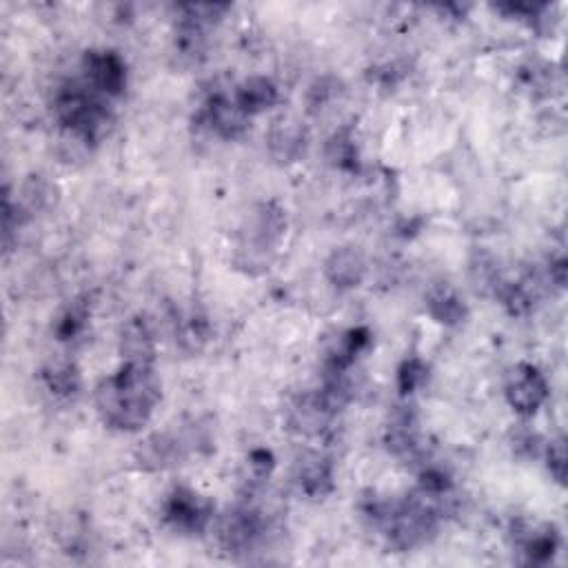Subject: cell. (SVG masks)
<instances>
[{"label": "cell", "instance_id": "6da1fadb", "mask_svg": "<svg viewBox=\"0 0 568 568\" xmlns=\"http://www.w3.org/2000/svg\"><path fill=\"white\" fill-rule=\"evenodd\" d=\"M163 384L154 367L127 365L100 380L96 387V409L103 424L118 434H135L145 426L158 402Z\"/></svg>", "mask_w": 568, "mask_h": 568}, {"label": "cell", "instance_id": "7a4b0ae2", "mask_svg": "<svg viewBox=\"0 0 568 568\" xmlns=\"http://www.w3.org/2000/svg\"><path fill=\"white\" fill-rule=\"evenodd\" d=\"M287 209L275 200L258 202L238 229L232 256L234 267L249 277L269 273L277 258L280 245L287 236Z\"/></svg>", "mask_w": 568, "mask_h": 568}, {"label": "cell", "instance_id": "3957f363", "mask_svg": "<svg viewBox=\"0 0 568 568\" xmlns=\"http://www.w3.org/2000/svg\"><path fill=\"white\" fill-rule=\"evenodd\" d=\"M54 116L58 125L83 145H98L114 122L107 98L96 94L87 83L69 81L54 96Z\"/></svg>", "mask_w": 568, "mask_h": 568}, {"label": "cell", "instance_id": "277c9868", "mask_svg": "<svg viewBox=\"0 0 568 568\" xmlns=\"http://www.w3.org/2000/svg\"><path fill=\"white\" fill-rule=\"evenodd\" d=\"M204 445H211V436H204L200 426L189 431H156L140 440L133 449V462L145 473H163L178 466L189 453L200 451Z\"/></svg>", "mask_w": 568, "mask_h": 568}, {"label": "cell", "instance_id": "5b68a950", "mask_svg": "<svg viewBox=\"0 0 568 568\" xmlns=\"http://www.w3.org/2000/svg\"><path fill=\"white\" fill-rule=\"evenodd\" d=\"M267 535V520L253 500H242L218 522V546L229 557H242L256 551Z\"/></svg>", "mask_w": 568, "mask_h": 568}, {"label": "cell", "instance_id": "8992f818", "mask_svg": "<svg viewBox=\"0 0 568 568\" xmlns=\"http://www.w3.org/2000/svg\"><path fill=\"white\" fill-rule=\"evenodd\" d=\"M213 513L216 507L209 497L189 486H176L163 505L165 524L187 537L202 535L211 526Z\"/></svg>", "mask_w": 568, "mask_h": 568}, {"label": "cell", "instance_id": "52a82bcc", "mask_svg": "<svg viewBox=\"0 0 568 568\" xmlns=\"http://www.w3.org/2000/svg\"><path fill=\"white\" fill-rule=\"evenodd\" d=\"M335 417L338 413L327 404L320 389H316L305 391L289 402L287 413H284V424H287V429L294 436L311 440L324 436L331 429Z\"/></svg>", "mask_w": 568, "mask_h": 568}, {"label": "cell", "instance_id": "ba28073f", "mask_svg": "<svg viewBox=\"0 0 568 568\" xmlns=\"http://www.w3.org/2000/svg\"><path fill=\"white\" fill-rule=\"evenodd\" d=\"M249 116L240 109L234 94L213 92L198 111V122L221 140H240L249 131Z\"/></svg>", "mask_w": 568, "mask_h": 568}, {"label": "cell", "instance_id": "9c48e42d", "mask_svg": "<svg viewBox=\"0 0 568 568\" xmlns=\"http://www.w3.org/2000/svg\"><path fill=\"white\" fill-rule=\"evenodd\" d=\"M85 83L103 98H120L127 90V62L118 51L92 49L83 56Z\"/></svg>", "mask_w": 568, "mask_h": 568}, {"label": "cell", "instance_id": "30bf717a", "mask_svg": "<svg viewBox=\"0 0 568 568\" xmlns=\"http://www.w3.org/2000/svg\"><path fill=\"white\" fill-rule=\"evenodd\" d=\"M551 395V387L540 367L520 363L507 382V402L522 417H533Z\"/></svg>", "mask_w": 568, "mask_h": 568}, {"label": "cell", "instance_id": "8fae6325", "mask_svg": "<svg viewBox=\"0 0 568 568\" xmlns=\"http://www.w3.org/2000/svg\"><path fill=\"white\" fill-rule=\"evenodd\" d=\"M309 129L303 120L284 116L267 131V152L277 167H292L307 156Z\"/></svg>", "mask_w": 568, "mask_h": 568}, {"label": "cell", "instance_id": "7c38bea8", "mask_svg": "<svg viewBox=\"0 0 568 568\" xmlns=\"http://www.w3.org/2000/svg\"><path fill=\"white\" fill-rule=\"evenodd\" d=\"M294 480L298 490L309 500H327L335 490V464L327 453L307 449L296 458Z\"/></svg>", "mask_w": 568, "mask_h": 568}, {"label": "cell", "instance_id": "4fadbf2b", "mask_svg": "<svg viewBox=\"0 0 568 568\" xmlns=\"http://www.w3.org/2000/svg\"><path fill=\"white\" fill-rule=\"evenodd\" d=\"M324 277L338 292H353L358 289L369 273V260L363 247L358 245H342L335 247L324 264Z\"/></svg>", "mask_w": 568, "mask_h": 568}, {"label": "cell", "instance_id": "5bb4252c", "mask_svg": "<svg viewBox=\"0 0 568 568\" xmlns=\"http://www.w3.org/2000/svg\"><path fill=\"white\" fill-rule=\"evenodd\" d=\"M513 544L520 551L524 564L546 566L555 559L561 546V537L553 524L520 522L513 526Z\"/></svg>", "mask_w": 568, "mask_h": 568}, {"label": "cell", "instance_id": "9a60e30c", "mask_svg": "<svg viewBox=\"0 0 568 568\" xmlns=\"http://www.w3.org/2000/svg\"><path fill=\"white\" fill-rule=\"evenodd\" d=\"M120 355L127 365H156V333L147 316H131L120 329Z\"/></svg>", "mask_w": 568, "mask_h": 568}, {"label": "cell", "instance_id": "2e32d148", "mask_svg": "<svg viewBox=\"0 0 568 568\" xmlns=\"http://www.w3.org/2000/svg\"><path fill=\"white\" fill-rule=\"evenodd\" d=\"M387 451L395 458H415L419 451V422L413 406H398L384 429Z\"/></svg>", "mask_w": 568, "mask_h": 568}, {"label": "cell", "instance_id": "e0dca14e", "mask_svg": "<svg viewBox=\"0 0 568 568\" xmlns=\"http://www.w3.org/2000/svg\"><path fill=\"white\" fill-rule=\"evenodd\" d=\"M371 346V331L367 327H353L331 344L324 355V374H348L360 355Z\"/></svg>", "mask_w": 568, "mask_h": 568}, {"label": "cell", "instance_id": "ac0fdd59", "mask_svg": "<svg viewBox=\"0 0 568 568\" xmlns=\"http://www.w3.org/2000/svg\"><path fill=\"white\" fill-rule=\"evenodd\" d=\"M424 307L438 324L442 327H460L469 318V307L460 292L449 282H438L426 292Z\"/></svg>", "mask_w": 568, "mask_h": 568}, {"label": "cell", "instance_id": "d6986e66", "mask_svg": "<svg viewBox=\"0 0 568 568\" xmlns=\"http://www.w3.org/2000/svg\"><path fill=\"white\" fill-rule=\"evenodd\" d=\"M324 158L333 169L342 174H360V147L351 127H340L329 135L324 145Z\"/></svg>", "mask_w": 568, "mask_h": 568}, {"label": "cell", "instance_id": "ffe728a7", "mask_svg": "<svg viewBox=\"0 0 568 568\" xmlns=\"http://www.w3.org/2000/svg\"><path fill=\"white\" fill-rule=\"evenodd\" d=\"M469 280L473 292L484 298H495L497 289L502 287L505 277L500 271V262H497V258L488 249H473L469 258Z\"/></svg>", "mask_w": 568, "mask_h": 568}, {"label": "cell", "instance_id": "44dd1931", "mask_svg": "<svg viewBox=\"0 0 568 568\" xmlns=\"http://www.w3.org/2000/svg\"><path fill=\"white\" fill-rule=\"evenodd\" d=\"M234 98L240 109L251 118L275 107L280 100V90L269 76H249L236 87Z\"/></svg>", "mask_w": 568, "mask_h": 568}, {"label": "cell", "instance_id": "7402d4cb", "mask_svg": "<svg viewBox=\"0 0 568 568\" xmlns=\"http://www.w3.org/2000/svg\"><path fill=\"white\" fill-rule=\"evenodd\" d=\"M40 378H43L45 389L54 398H60V400L76 398L83 389L81 369L76 367V363H71V360H51L40 371Z\"/></svg>", "mask_w": 568, "mask_h": 568}, {"label": "cell", "instance_id": "603a6c76", "mask_svg": "<svg viewBox=\"0 0 568 568\" xmlns=\"http://www.w3.org/2000/svg\"><path fill=\"white\" fill-rule=\"evenodd\" d=\"M90 318H92V305H90V298H76L74 303H71L56 320V327H54V333L60 342H74L79 340L85 331H87V324H90Z\"/></svg>", "mask_w": 568, "mask_h": 568}, {"label": "cell", "instance_id": "cb8c5ba5", "mask_svg": "<svg viewBox=\"0 0 568 568\" xmlns=\"http://www.w3.org/2000/svg\"><path fill=\"white\" fill-rule=\"evenodd\" d=\"M54 202H56V187L43 176H29L21 189V198L16 200V204L21 206V211L27 218L34 216L36 211L49 209Z\"/></svg>", "mask_w": 568, "mask_h": 568}, {"label": "cell", "instance_id": "d4e9b609", "mask_svg": "<svg viewBox=\"0 0 568 568\" xmlns=\"http://www.w3.org/2000/svg\"><path fill=\"white\" fill-rule=\"evenodd\" d=\"M495 300L500 303L507 309V313L513 318H526L533 313V307H535V296L524 282L505 280L502 287L495 294Z\"/></svg>", "mask_w": 568, "mask_h": 568}, {"label": "cell", "instance_id": "484cf974", "mask_svg": "<svg viewBox=\"0 0 568 568\" xmlns=\"http://www.w3.org/2000/svg\"><path fill=\"white\" fill-rule=\"evenodd\" d=\"M209 335H211V329H209L206 316L191 311L182 320H178L176 340H178L180 348H185L187 353H200L204 348V344L209 342Z\"/></svg>", "mask_w": 568, "mask_h": 568}, {"label": "cell", "instance_id": "4316f807", "mask_svg": "<svg viewBox=\"0 0 568 568\" xmlns=\"http://www.w3.org/2000/svg\"><path fill=\"white\" fill-rule=\"evenodd\" d=\"M426 378H429V365H426L419 355H406V358L398 367V391L402 398L413 395L417 389L424 387Z\"/></svg>", "mask_w": 568, "mask_h": 568}, {"label": "cell", "instance_id": "83f0119b", "mask_svg": "<svg viewBox=\"0 0 568 568\" xmlns=\"http://www.w3.org/2000/svg\"><path fill=\"white\" fill-rule=\"evenodd\" d=\"M342 94V83L333 76H322L318 79L307 94V105L311 114H322L324 109H329L331 103H335Z\"/></svg>", "mask_w": 568, "mask_h": 568}, {"label": "cell", "instance_id": "f1b7e54d", "mask_svg": "<svg viewBox=\"0 0 568 568\" xmlns=\"http://www.w3.org/2000/svg\"><path fill=\"white\" fill-rule=\"evenodd\" d=\"M542 455L546 460V469H548L551 477L557 484H564V480H566V440L559 436V438L546 442Z\"/></svg>", "mask_w": 568, "mask_h": 568}, {"label": "cell", "instance_id": "f546056e", "mask_svg": "<svg viewBox=\"0 0 568 568\" xmlns=\"http://www.w3.org/2000/svg\"><path fill=\"white\" fill-rule=\"evenodd\" d=\"M249 462V471H251V482L253 486L256 484H262L264 480H269V475L273 473L275 469V458L269 449H253L247 458Z\"/></svg>", "mask_w": 568, "mask_h": 568}, {"label": "cell", "instance_id": "4dcf8cb0", "mask_svg": "<svg viewBox=\"0 0 568 568\" xmlns=\"http://www.w3.org/2000/svg\"><path fill=\"white\" fill-rule=\"evenodd\" d=\"M544 447H546V442L542 440V436L535 431H529V429L518 431L513 438V451L522 458H537L544 453Z\"/></svg>", "mask_w": 568, "mask_h": 568}, {"label": "cell", "instance_id": "1f68e13d", "mask_svg": "<svg viewBox=\"0 0 568 568\" xmlns=\"http://www.w3.org/2000/svg\"><path fill=\"white\" fill-rule=\"evenodd\" d=\"M566 258L564 256H559L557 260H553L551 262V269H548V275H551V280L557 284V289H564L566 287Z\"/></svg>", "mask_w": 568, "mask_h": 568}]
</instances>
